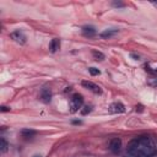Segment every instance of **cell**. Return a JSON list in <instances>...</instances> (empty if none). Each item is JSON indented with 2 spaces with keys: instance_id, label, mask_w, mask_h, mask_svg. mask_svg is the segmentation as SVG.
Returning a JSON list of instances; mask_svg holds the SVG:
<instances>
[{
  "instance_id": "6da1fadb",
  "label": "cell",
  "mask_w": 157,
  "mask_h": 157,
  "mask_svg": "<svg viewBox=\"0 0 157 157\" xmlns=\"http://www.w3.org/2000/svg\"><path fill=\"white\" fill-rule=\"evenodd\" d=\"M126 153L130 157H153L157 153L156 142L147 135L134 138L128 144Z\"/></svg>"
},
{
  "instance_id": "7a4b0ae2",
  "label": "cell",
  "mask_w": 157,
  "mask_h": 157,
  "mask_svg": "<svg viewBox=\"0 0 157 157\" xmlns=\"http://www.w3.org/2000/svg\"><path fill=\"white\" fill-rule=\"evenodd\" d=\"M84 104V97L78 93H75L73 95V97L70 98V103H69V107H70V112L71 113H75L77 112L78 109H81Z\"/></svg>"
},
{
  "instance_id": "3957f363",
  "label": "cell",
  "mask_w": 157,
  "mask_h": 157,
  "mask_svg": "<svg viewBox=\"0 0 157 157\" xmlns=\"http://www.w3.org/2000/svg\"><path fill=\"white\" fill-rule=\"evenodd\" d=\"M81 84H82V86H84L85 88L90 90L91 92H93V93H96V95H101V93H102V88H101L98 85L93 84L92 81H87V80H84Z\"/></svg>"
},
{
  "instance_id": "277c9868",
  "label": "cell",
  "mask_w": 157,
  "mask_h": 157,
  "mask_svg": "<svg viewBox=\"0 0 157 157\" xmlns=\"http://www.w3.org/2000/svg\"><path fill=\"white\" fill-rule=\"evenodd\" d=\"M10 37L14 39L15 42H17V43H20V44H25L26 43V34L22 32V31H20V30H17V31H15V32H12L11 34H10Z\"/></svg>"
},
{
  "instance_id": "5b68a950",
  "label": "cell",
  "mask_w": 157,
  "mask_h": 157,
  "mask_svg": "<svg viewBox=\"0 0 157 157\" xmlns=\"http://www.w3.org/2000/svg\"><path fill=\"white\" fill-rule=\"evenodd\" d=\"M120 147H122V140L119 138H114L111 140L109 142V150L113 152V153H118L120 151Z\"/></svg>"
},
{
  "instance_id": "8992f818",
  "label": "cell",
  "mask_w": 157,
  "mask_h": 157,
  "mask_svg": "<svg viewBox=\"0 0 157 157\" xmlns=\"http://www.w3.org/2000/svg\"><path fill=\"white\" fill-rule=\"evenodd\" d=\"M39 98L43 103H49L50 99H52V91L48 88V87H44L42 88L41 91V95H39Z\"/></svg>"
},
{
  "instance_id": "52a82bcc",
  "label": "cell",
  "mask_w": 157,
  "mask_h": 157,
  "mask_svg": "<svg viewBox=\"0 0 157 157\" xmlns=\"http://www.w3.org/2000/svg\"><path fill=\"white\" fill-rule=\"evenodd\" d=\"M109 112L111 113H123L125 112V107H124V104L120 103V102H114L111 104V107H109Z\"/></svg>"
},
{
  "instance_id": "ba28073f",
  "label": "cell",
  "mask_w": 157,
  "mask_h": 157,
  "mask_svg": "<svg viewBox=\"0 0 157 157\" xmlns=\"http://www.w3.org/2000/svg\"><path fill=\"white\" fill-rule=\"evenodd\" d=\"M118 32H119V30L118 28H109V30H104L99 36H101V38H104V39H108V38H112V37H114Z\"/></svg>"
},
{
  "instance_id": "9c48e42d",
  "label": "cell",
  "mask_w": 157,
  "mask_h": 157,
  "mask_svg": "<svg viewBox=\"0 0 157 157\" xmlns=\"http://www.w3.org/2000/svg\"><path fill=\"white\" fill-rule=\"evenodd\" d=\"M82 34L85 37H93L96 34V28L93 26H84L82 27Z\"/></svg>"
},
{
  "instance_id": "30bf717a",
  "label": "cell",
  "mask_w": 157,
  "mask_h": 157,
  "mask_svg": "<svg viewBox=\"0 0 157 157\" xmlns=\"http://www.w3.org/2000/svg\"><path fill=\"white\" fill-rule=\"evenodd\" d=\"M60 48V41L58 38H54V39H52V42L49 44V50L52 52V53H55V52H58Z\"/></svg>"
},
{
  "instance_id": "8fae6325",
  "label": "cell",
  "mask_w": 157,
  "mask_h": 157,
  "mask_svg": "<svg viewBox=\"0 0 157 157\" xmlns=\"http://www.w3.org/2000/svg\"><path fill=\"white\" fill-rule=\"evenodd\" d=\"M21 135L23 138H33L36 135V130H32V129H22L21 130Z\"/></svg>"
},
{
  "instance_id": "7c38bea8",
  "label": "cell",
  "mask_w": 157,
  "mask_h": 157,
  "mask_svg": "<svg viewBox=\"0 0 157 157\" xmlns=\"http://www.w3.org/2000/svg\"><path fill=\"white\" fill-rule=\"evenodd\" d=\"M9 149V142L5 140V138L0 139V151L1 152H6Z\"/></svg>"
},
{
  "instance_id": "4fadbf2b",
  "label": "cell",
  "mask_w": 157,
  "mask_h": 157,
  "mask_svg": "<svg viewBox=\"0 0 157 157\" xmlns=\"http://www.w3.org/2000/svg\"><path fill=\"white\" fill-rule=\"evenodd\" d=\"M92 57H93L95 60H97V61H102L104 58H106L102 52H98V50H92Z\"/></svg>"
},
{
  "instance_id": "5bb4252c",
  "label": "cell",
  "mask_w": 157,
  "mask_h": 157,
  "mask_svg": "<svg viewBox=\"0 0 157 157\" xmlns=\"http://www.w3.org/2000/svg\"><path fill=\"white\" fill-rule=\"evenodd\" d=\"M92 112V106H85L82 109H81V114L82 115H86V114H88V113H91Z\"/></svg>"
},
{
  "instance_id": "9a60e30c",
  "label": "cell",
  "mask_w": 157,
  "mask_h": 157,
  "mask_svg": "<svg viewBox=\"0 0 157 157\" xmlns=\"http://www.w3.org/2000/svg\"><path fill=\"white\" fill-rule=\"evenodd\" d=\"M88 73L92 75V76H97V75H99V70L98 69H96V68H88Z\"/></svg>"
},
{
  "instance_id": "2e32d148",
  "label": "cell",
  "mask_w": 157,
  "mask_h": 157,
  "mask_svg": "<svg viewBox=\"0 0 157 157\" xmlns=\"http://www.w3.org/2000/svg\"><path fill=\"white\" fill-rule=\"evenodd\" d=\"M150 86H153V87H157V77H153V78H150L149 82H147Z\"/></svg>"
},
{
  "instance_id": "e0dca14e",
  "label": "cell",
  "mask_w": 157,
  "mask_h": 157,
  "mask_svg": "<svg viewBox=\"0 0 157 157\" xmlns=\"http://www.w3.org/2000/svg\"><path fill=\"white\" fill-rule=\"evenodd\" d=\"M112 5L114 7H124V3H119V1H113Z\"/></svg>"
},
{
  "instance_id": "ac0fdd59",
  "label": "cell",
  "mask_w": 157,
  "mask_h": 157,
  "mask_svg": "<svg viewBox=\"0 0 157 157\" xmlns=\"http://www.w3.org/2000/svg\"><path fill=\"white\" fill-rule=\"evenodd\" d=\"M0 111H1V112H10V107H6V106H3L1 108H0Z\"/></svg>"
},
{
  "instance_id": "d6986e66",
  "label": "cell",
  "mask_w": 157,
  "mask_h": 157,
  "mask_svg": "<svg viewBox=\"0 0 157 157\" xmlns=\"http://www.w3.org/2000/svg\"><path fill=\"white\" fill-rule=\"evenodd\" d=\"M142 112V106H140V104H139V106H136V112Z\"/></svg>"
},
{
  "instance_id": "ffe728a7",
  "label": "cell",
  "mask_w": 157,
  "mask_h": 157,
  "mask_svg": "<svg viewBox=\"0 0 157 157\" xmlns=\"http://www.w3.org/2000/svg\"><path fill=\"white\" fill-rule=\"evenodd\" d=\"M71 123H73V124H81L82 122H81V120H73Z\"/></svg>"
},
{
  "instance_id": "44dd1931",
  "label": "cell",
  "mask_w": 157,
  "mask_h": 157,
  "mask_svg": "<svg viewBox=\"0 0 157 157\" xmlns=\"http://www.w3.org/2000/svg\"><path fill=\"white\" fill-rule=\"evenodd\" d=\"M132 57H133V58H135V59H139V55H136V54H134V53L132 54Z\"/></svg>"
},
{
  "instance_id": "7402d4cb",
  "label": "cell",
  "mask_w": 157,
  "mask_h": 157,
  "mask_svg": "<svg viewBox=\"0 0 157 157\" xmlns=\"http://www.w3.org/2000/svg\"><path fill=\"white\" fill-rule=\"evenodd\" d=\"M33 157H42V156H41V155H34Z\"/></svg>"
},
{
  "instance_id": "603a6c76",
  "label": "cell",
  "mask_w": 157,
  "mask_h": 157,
  "mask_svg": "<svg viewBox=\"0 0 157 157\" xmlns=\"http://www.w3.org/2000/svg\"><path fill=\"white\" fill-rule=\"evenodd\" d=\"M155 142H156V147H157V140H156V141H155Z\"/></svg>"
}]
</instances>
